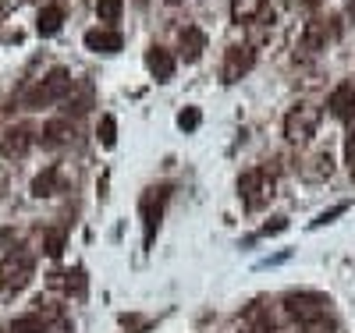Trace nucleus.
<instances>
[{"label":"nucleus","mask_w":355,"mask_h":333,"mask_svg":"<svg viewBox=\"0 0 355 333\" xmlns=\"http://www.w3.org/2000/svg\"><path fill=\"white\" fill-rule=\"evenodd\" d=\"M0 333H11V330H0Z\"/></svg>","instance_id":"30"},{"label":"nucleus","mask_w":355,"mask_h":333,"mask_svg":"<svg viewBox=\"0 0 355 333\" xmlns=\"http://www.w3.org/2000/svg\"><path fill=\"white\" fill-rule=\"evenodd\" d=\"M327 305H331V298L320 294V291H291V294L284 298V312H288L291 319H299L302 326L323 319V316H327Z\"/></svg>","instance_id":"5"},{"label":"nucleus","mask_w":355,"mask_h":333,"mask_svg":"<svg viewBox=\"0 0 355 333\" xmlns=\"http://www.w3.org/2000/svg\"><path fill=\"white\" fill-rule=\"evenodd\" d=\"M345 156H348V167H352V174H355V132H352L348 142H345Z\"/></svg>","instance_id":"27"},{"label":"nucleus","mask_w":355,"mask_h":333,"mask_svg":"<svg viewBox=\"0 0 355 333\" xmlns=\"http://www.w3.org/2000/svg\"><path fill=\"white\" fill-rule=\"evenodd\" d=\"M206 50V33L199 25H185L182 33H178V53H182L185 64H196Z\"/></svg>","instance_id":"10"},{"label":"nucleus","mask_w":355,"mask_h":333,"mask_svg":"<svg viewBox=\"0 0 355 333\" xmlns=\"http://www.w3.org/2000/svg\"><path fill=\"white\" fill-rule=\"evenodd\" d=\"M274 174L266 167H252L239 177V195H242V206L249 209V213H259V209L274 199Z\"/></svg>","instance_id":"3"},{"label":"nucleus","mask_w":355,"mask_h":333,"mask_svg":"<svg viewBox=\"0 0 355 333\" xmlns=\"http://www.w3.org/2000/svg\"><path fill=\"white\" fill-rule=\"evenodd\" d=\"M4 195H8V177L0 174V199H4Z\"/></svg>","instance_id":"28"},{"label":"nucleus","mask_w":355,"mask_h":333,"mask_svg":"<svg viewBox=\"0 0 355 333\" xmlns=\"http://www.w3.org/2000/svg\"><path fill=\"white\" fill-rule=\"evenodd\" d=\"M64 280H53V284H64V291L71 294V298H85V269L78 266V269H71V273H61Z\"/></svg>","instance_id":"18"},{"label":"nucleus","mask_w":355,"mask_h":333,"mask_svg":"<svg viewBox=\"0 0 355 333\" xmlns=\"http://www.w3.org/2000/svg\"><path fill=\"white\" fill-rule=\"evenodd\" d=\"M75 138V125L71 120H64V117H57V120H46L43 125V145H68Z\"/></svg>","instance_id":"16"},{"label":"nucleus","mask_w":355,"mask_h":333,"mask_svg":"<svg viewBox=\"0 0 355 333\" xmlns=\"http://www.w3.org/2000/svg\"><path fill=\"white\" fill-rule=\"evenodd\" d=\"M320 117H323V110L316 103H295L284 114V138L291 145H306L316 135V128H320Z\"/></svg>","instance_id":"4"},{"label":"nucleus","mask_w":355,"mask_h":333,"mask_svg":"<svg viewBox=\"0 0 355 333\" xmlns=\"http://www.w3.org/2000/svg\"><path fill=\"white\" fill-rule=\"evenodd\" d=\"M57 192H64V174H61V167H46L43 174L33 177V195H36V199H50V195H57Z\"/></svg>","instance_id":"14"},{"label":"nucleus","mask_w":355,"mask_h":333,"mask_svg":"<svg viewBox=\"0 0 355 333\" xmlns=\"http://www.w3.org/2000/svg\"><path fill=\"white\" fill-rule=\"evenodd\" d=\"M36 142V132L28 125H15V128H4L0 132V156L4 160H21L28 149Z\"/></svg>","instance_id":"8"},{"label":"nucleus","mask_w":355,"mask_h":333,"mask_svg":"<svg viewBox=\"0 0 355 333\" xmlns=\"http://www.w3.org/2000/svg\"><path fill=\"white\" fill-rule=\"evenodd\" d=\"M327 107H331V114L338 120H355V82H341L331 93Z\"/></svg>","instance_id":"12"},{"label":"nucleus","mask_w":355,"mask_h":333,"mask_svg":"<svg viewBox=\"0 0 355 333\" xmlns=\"http://www.w3.org/2000/svg\"><path fill=\"white\" fill-rule=\"evenodd\" d=\"M202 125V114H199V107H185L182 114H178V128L182 132H196Z\"/></svg>","instance_id":"23"},{"label":"nucleus","mask_w":355,"mask_h":333,"mask_svg":"<svg viewBox=\"0 0 355 333\" xmlns=\"http://www.w3.org/2000/svg\"><path fill=\"white\" fill-rule=\"evenodd\" d=\"M167 4H182V0H167Z\"/></svg>","instance_id":"29"},{"label":"nucleus","mask_w":355,"mask_h":333,"mask_svg":"<svg viewBox=\"0 0 355 333\" xmlns=\"http://www.w3.org/2000/svg\"><path fill=\"white\" fill-rule=\"evenodd\" d=\"M85 46L93 50V53H117V50L125 46V36L117 33V28L100 25V28H89V33H85Z\"/></svg>","instance_id":"11"},{"label":"nucleus","mask_w":355,"mask_h":333,"mask_svg":"<svg viewBox=\"0 0 355 333\" xmlns=\"http://www.w3.org/2000/svg\"><path fill=\"white\" fill-rule=\"evenodd\" d=\"M331 174H334V156L327 153V149H316V153H309L299 163V177L309 181V185H320V181H327Z\"/></svg>","instance_id":"9"},{"label":"nucleus","mask_w":355,"mask_h":333,"mask_svg":"<svg viewBox=\"0 0 355 333\" xmlns=\"http://www.w3.org/2000/svg\"><path fill=\"white\" fill-rule=\"evenodd\" d=\"M71 93H75L71 71H68V68H53L46 78H40L33 89H25V93H21V107H25V110H43V107H50V103L68 100Z\"/></svg>","instance_id":"1"},{"label":"nucleus","mask_w":355,"mask_h":333,"mask_svg":"<svg viewBox=\"0 0 355 333\" xmlns=\"http://www.w3.org/2000/svg\"><path fill=\"white\" fill-rule=\"evenodd\" d=\"M121 11H125V0H96V18L103 25L117 21V18H121Z\"/></svg>","instance_id":"19"},{"label":"nucleus","mask_w":355,"mask_h":333,"mask_svg":"<svg viewBox=\"0 0 355 333\" xmlns=\"http://www.w3.org/2000/svg\"><path fill=\"white\" fill-rule=\"evenodd\" d=\"M348 209H352V202H348V199H345V202H338V206H331V209H323V213L313 220V231H316V227H327V224H334L341 213H348Z\"/></svg>","instance_id":"22"},{"label":"nucleus","mask_w":355,"mask_h":333,"mask_svg":"<svg viewBox=\"0 0 355 333\" xmlns=\"http://www.w3.org/2000/svg\"><path fill=\"white\" fill-rule=\"evenodd\" d=\"M100 145L103 149H114V142H117V120H114V114H103L100 117Z\"/></svg>","instance_id":"20"},{"label":"nucleus","mask_w":355,"mask_h":333,"mask_svg":"<svg viewBox=\"0 0 355 333\" xmlns=\"http://www.w3.org/2000/svg\"><path fill=\"white\" fill-rule=\"evenodd\" d=\"M323 39H327V28H323V21H309V25H306V39H302V46H306V50H320Z\"/></svg>","instance_id":"21"},{"label":"nucleus","mask_w":355,"mask_h":333,"mask_svg":"<svg viewBox=\"0 0 355 333\" xmlns=\"http://www.w3.org/2000/svg\"><path fill=\"white\" fill-rule=\"evenodd\" d=\"M167 199H171V185H157V188H146V195H142V202H139L142 227H146V249L153 245V237H157V231H160Z\"/></svg>","instance_id":"6"},{"label":"nucleus","mask_w":355,"mask_h":333,"mask_svg":"<svg viewBox=\"0 0 355 333\" xmlns=\"http://www.w3.org/2000/svg\"><path fill=\"white\" fill-rule=\"evenodd\" d=\"M284 227H288V217H274V224H263L259 234H263V237H270V234H281Z\"/></svg>","instance_id":"26"},{"label":"nucleus","mask_w":355,"mask_h":333,"mask_svg":"<svg viewBox=\"0 0 355 333\" xmlns=\"http://www.w3.org/2000/svg\"><path fill=\"white\" fill-rule=\"evenodd\" d=\"M146 68H150V75L157 82H171L174 78V57H171V50L150 46V50H146Z\"/></svg>","instance_id":"13"},{"label":"nucleus","mask_w":355,"mask_h":333,"mask_svg":"<svg viewBox=\"0 0 355 333\" xmlns=\"http://www.w3.org/2000/svg\"><path fill=\"white\" fill-rule=\"evenodd\" d=\"M61 25H64V4H61V0L40 8V18H36L40 36H57V33H61Z\"/></svg>","instance_id":"15"},{"label":"nucleus","mask_w":355,"mask_h":333,"mask_svg":"<svg viewBox=\"0 0 355 333\" xmlns=\"http://www.w3.org/2000/svg\"><path fill=\"white\" fill-rule=\"evenodd\" d=\"M43 249H46V255H53V259L61 255V252H64V231H50L46 241H43Z\"/></svg>","instance_id":"24"},{"label":"nucleus","mask_w":355,"mask_h":333,"mask_svg":"<svg viewBox=\"0 0 355 333\" xmlns=\"http://www.w3.org/2000/svg\"><path fill=\"white\" fill-rule=\"evenodd\" d=\"M252 64H256V50L252 46H227L224 64H220V78L227 85H234V82H242L252 71Z\"/></svg>","instance_id":"7"},{"label":"nucleus","mask_w":355,"mask_h":333,"mask_svg":"<svg viewBox=\"0 0 355 333\" xmlns=\"http://www.w3.org/2000/svg\"><path fill=\"white\" fill-rule=\"evenodd\" d=\"M36 273V255L25 249H11L0 259V301H8L15 294H21Z\"/></svg>","instance_id":"2"},{"label":"nucleus","mask_w":355,"mask_h":333,"mask_svg":"<svg viewBox=\"0 0 355 333\" xmlns=\"http://www.w3.org/2000/svg\"><path fill=\"white\" fill-rule=\"evenodd\" d=\"M306 333H338V326H334V319H316V323H306Z\"/></svg>","instance_id":"25"},{"label":"nucleus","mask_w":355,"mask_h":333,"mask_svg":"<svg viewBox=\"0 0 355 333\" xmlns=\"http://www.w3.org/2000/svg\"><path fill=\"white\" fill-rule=\"evenodd\" d=\"M263 8H266V0H231V18L239 25H245V21L259 18Z\"/></svg>","instance_id":"17"}]
</instances>
